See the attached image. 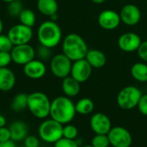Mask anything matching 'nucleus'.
<instances>
[{"mask_svg":"<svg viewBox=\"0 0 147 147\" xmlns=\"http://www.w3.org/2000/svg\"><path fill=\"white\" fill-rule=\"evenodd\" d=\"M98 24L105 30H114L116 29L121 22L120 14L113 9H104L98 16Z\"/></svg>","mask_w":147,"mask_h":147,"instance_id":"ddd939ff","label":"nucleus"},{"mask_svg":"<svg viewBox=\"0 0 147 147\" xmlns=\"http://www.w3.org/2000/svg\"><path fill=\"white\" fill-rule=\"evenodd\" d=\"M37 9L42 15L50 17L57 14L59 4L56 0H37Z\"/></svg>","mask_w":147,"mask_h":147,"instance_id":"412c9836","label":"nucleus"},{"mask_svg":"<svg viewBox=\"0 0 147 147\" xmlns=\"http://www.w3.org/2000/svg\"><path fill=\"white\" fill-rule=\"evenodd\" d=\"M53 147H54V146H53Z\"/></svg>","mask_w":147,"mask_h":147,"instance_id":"c03bdc74","label":"nucleus"},{"mask_svg":"<svg viewBox=\"0 0 147 147\" xmlns=\"http://www.w3.org/2000/svg\"><path fill=\"white\" fill-rule=\"evenodd\" d=\"M61 88L65 96L74 97L80 92V83L75 80L72 77L68 76L62 79Z\"/></svg>","mask_w":147,"mask_h":147,"instance_id":"aec40b11","label":"nucleus"},{"mask_svg":"<svg viewBox=\"0 0 147 147\" xmlns=\"http://www.w3.org/2000/svg\"><path fill=\"white\" fill-rule=\"evenodd\" d=\"M3 21H2L1 18H0V34H1L2 32H3Z\"/></svg>","mask_w":147,"mask_h":147,"instance_id":"ea45409f","label":"nucleus"},{"mask_svg":"<svg viewBox=\"0 0 147 147\" xmlns=\"http://www.w3.org/2000/svg\"><path fill=\"white\" fill-rule=\"evenodd\" d=\"M28 96L25 93H19L15 96L11 102V109L14 111H22L28 108Z\"/></svg>","mask_w":147,"mask_h":147,"instance_id":"393cba45","label":"nucleus"},{"mask_svg":"<svg viewBox=\"0 0 147 147\" xmlns=\"http://www.w3.org/2000/svg\"><path fill=\"white\" fill-rule=\"evenodd\" d=\"M119 14L121 22L127 26H135L141 20V11L140 8L133 3L124 5Z\"/></svg>","mask_w":147,"mask_h":147,"instance_id":"4468645a","label":"nucleus"},{"mask_svg":"<svg viewBox=\"0 0 147 147\" xmlns=\"http://www.w3.org/2000/svg\"><path fill=\"white\" fill-rule=\"evenodd\" d=\"M9 140H11L10 132L9 127H0V142L7 141Z\"/></svg>","mask_w":147,"mask_h":147,"instance_id":"c9c22d12","label":"nucleus"},{"mask_svg":"<svg viewBox=\"0 0 147 147\" xmlns=\"http://www.w3.org/2000/svg\"><path fill=\"white\" fill-rule=\"evenodd\" d=\"M92 3H96V4H102V3H105L107 0H90Z\"/></svg>","mask_w":147,"mask_h":147,"instance_id":"58836bf2","label":"nucleus"},{"mask_svg":"<svg viewBox=\"0 0 147 147\" xmlns=\"http://www.w3.org/2000/svg\"><path fill=\"white\" fill-rule=\"evenodd\" d=\"M35 54L38 57V59L41 61H47L50 59H52V51L51 48L47 47L45 46H42L40 44V46L35 50Z\"/></svg>","mask_w":147,"mask_h":147,"instance_id":"c85d7f7f","label":"nucleus"},{"mask_svg":"<svg viewBox=\"0 0 147 147\" xmlns=\"http://www.w3.org/2000/svg\"><path fill=\"white\" fill-rule=\"evenodd\" d=\"M95 108L94 102L90 98L84 97L81 98L75 104L76 112L81 115H87L93 112Z\"/></svg>","mask_w":147,"mask_h":147,"instance_id":"5701e85b","label":"nucleus"},{"mask_svg":"<svg viewBox=\"0 0 147 147\" xmlns=\"http://www.w3.org/2000/svg\"><path fill=\"white\" fill-rule=\"evenodd\" d=\"M142 40L139 34L134 32H127L118 38V47L125 53L137 52Z\"/></svg>","mask_w":147,"mask_h":147,"instance_id":"f8f14e48","label":"nucleus"},{"mask_svg":"<svg viewBox=\"0 0 147 147\" xmlns=\"http://www.w3.org/2000/svg\"><path fill=\"white\" fill-rule=\"evenodd\" d=\"M22 147H26V146H22Z\"/></svg>","mask_w":147,"mask_h":147,"instance_id":"37998d69","label":"nucleus"},{"mask_svg":"<svg viewBox=\"0 0 147 147\" xmlns=\"http://www.w3.org/2000/svg\"><path fill=\"white\" fill-rule=\"evenodd\" d=\"M14 45L9 40L7 34H0V51L3 52H10Z\"/></svg>","mask_w":147,"mask_h":147,"instance_id":"c756f323","label":"nucleus"},{"mask_svg":"<svg viewBox=\"0 0 147 147\" xmlns=\"http://www.w3.org/2000/svg\"><path fill=\"white\" fill-rule=\"evenodd\" d=\"M12 61L19 65H25L28 62L34 59L35 49L28 44L14 46L10 51Z\"/></svg>","mask_w":147,"mask_h":147,"instance_id":"9d476101","label":"nucleus"},{"mask_svg":"<svg viewBox=\"0 0 147 147\" xmlns=\"http://www.w3.org/2000/svg\"><path fill=\"white\" fill-rule=\"evenodd\" d=\"M110 146L113 147H130L133 137L130 132L123 127H114L107 134Z\"/></svg>","mask_w":147,"mask_h":147,"instance_id":"1a4fd4ad","label":"nucleus"},{"mask_svg":"<svg viewBox=\"0 0 147 147\" xmlns=\"http://www.w3.org/2000/svg\"><path fill=\"white\" fill-rule=\"evenodd\" d=\"M7 35L14 46L28 44L33 38V29L30 27L18 23L9 29Z\"/></svg>","mask_w":147,"mask_h":147,"instance_id":"6e6552de","label":"nucleus"},{"mask_svg":"<svg viewBox=\"0 0 147 147\" xmlns=\"http://www.w3.org/2000/svg\"><path fill=\"white\" fill-rule=\"evenodd\" d=\"M85 59L91 65L92 68L99 69L103 67L107 63V57L105 53L98 49H90L88 51Z\"/></svg>","mask_w":147,"mask_h":147,"instance_id":"a211bd4d","label":"nucleus"},{"mask_svg":"<svg viewBox=\"0 0 147 147\" xmlns=\"http://www.w3.org/2000/svg\"><path fill=\"white\" fill-rule=\"evenodd\" d=\"M23 9L22 3L20 0H14L9 3L8 13L11 17H18Z\"/></svg>","mask_w":147,"mask_h":147,"instance_id":"a878e982","label":"nucleus"},{"mask_svg":"<svg viewBox=\"0 0 147 147\" xmlns=\"http://www.w3.org/2000/svg\"><path fill=\"white\" fill-rule=\"evenodd\" d=\"M9 129L10 132L11 140L15 142L24 140L25 138L28 136V126L22 121H16L12 122Z\"/></svg>","mask_w":147,"mask_h":147,"instance_id":"6ab92c4d","label":"nucleus"},{"mask_svg":"<svg viewBox=\"0 0 147 147\" xmlns=\"http://www.w3.org/2000/svg\"><path fill=\"white\" fill-rule=\"evenodd\" d=\"M92 67L85 59L72 62L70 76L78 83L86 82L92 74Z\"/></svg>","mask_w":147,"mask_h":147,"instance_id":"9b49d317","label":"nucleus"},{"mask_svg":"<svg viewBox=\"0 0 147 147\" xmlns=\"http://www.w3.org/2000/svg\"><path fill=\"white\" fill-rule=\"evenodd\" d=\"M71 65L72 61L63 53L53 56L50 61V69L53 75L61 79L70 76Z\"/></svg>","mask_w":147,"mask_h":147,"instance_id":"0eeeda50","label":"nucleus"},{"mask_svg":"<svg viewBox=\"0 0 147 147\" xmlns=\"http://www.w3.org/2000/svg\"><path fill=\"white\" fill-rule=\"evenodd\" d=\"M82 147H93L91 145H86V146H84Z\"/></svg>","mask_w":147,"mask_h":147,"instance_id":"79ce46f5","label":"nucleus"},{"mask_svg":"<svg viewBox=\"0 0 147 147\" xmlns=\"http://www.w3.org/2000/svg\"><path fill=\"white\" fill-rule=\"evenodd\" d=\"M54 147H79V146L75 140H69L62 137L54 143Z\"/></svg>","mask_w":147,"mask_h":147,"instance_id":"7c9ffc66","label":"nucleus"},{"mask_svg":"<svg viewBox=\"0 0 147 147\" xmlns=\"http://www.w3.org/2000/svg\"><path fill=\"white\" fill-rule=\"evenodd\" d=\"M90 145L93 147H109L110 143L107 134H96L93 137Z\"/></svg>","mask_w":147,"mask_h":147,"instance_id":"bb28decb","label":"nucleus"},{"mask_svg":"<svg viewBox=\"0 0 147 147\" xmlns=\"http://www.w3.org/2000/svg\"><path fill=\"white\" fill-rule=\"evenodd\" d=\"M38 134L44 142L54 144L63 137V125L52 118L47 119L40 124Z\"/></svg>","mask_w":147,"mask_h":147,"instance_id":"39448f33","label":"nucleus"},{"mask_svg":"<svg viewBox=\"0 0 147 147\" xmlns=\"http://www.w3.org/2000/svg\"><path fill=\"white\" fill-rule=\"evenodd\" d=\"M47 66L45 63L40 59H33L23 65L24 75L31 79H40L45 76Z\"/></svg>","mask_w":147,"mask_h":147,"instance_id":"dca6fc26","label":"nucleus"},{"mask_svg":"<svg viewBox=\"0 0 147 147\" xmlns=\"http://www.w3.org/2000/svg\"><path fill=\"white\" fill-rule=\"evenodd\" d=\"M12 62V58L10 52L0 51V68L8 67V65Z\"/></svg>","mask_w":147,"mask_h":147,"instance_id":"2f4dec72","label":"nucleus"},{"mask_svg":"<svg viewBox=\"0 0 147 147\" xmlns=\"http://www.w3.org/2000/svg\"><path fill=\"white\" fill-rule=\"evenodd\" d=\"M51 101L43 92L35 91L28 96V109L38 119H46L50 115Z\"/></svg>","mask_w":147,"mask_h":147,"instance_id":"20e7f679","label":"nucleus"},{"mask_svg":"<svg viewBox=\"0 0 147 147\" xmlns=\"http://www.w3.org/2000/svg\"><path fill=\"white\" fill-rule=\"evenodd\" d=\"M78 135V130L76 126L70 123L63 126V137L69 140H76Z\"/></svg>","mask_w":147,"mask_h":147,"instance_id":"cd10ccee","label":"nucleus"},{"mask_svg":"<svg viewBox=\"0 0 147 147\" xmlns=\"http://www.w3.org/2000/svg\"><path fill=\"white\" fill-rule=\"evenodd\" d=\"M142 95L143 94L139 88L133 85L126 86L119 91L116 97V102L121 109L131 110L137 108Z\"/></svg>","mask_w":147,"mask_h":147,"instance_id":"423d86ee","label":"nucleus"},{"mask_svg":"<svg viewBox=\"0 0 147 147\" xmlns=\"http://www.w3.org/2000/svg\"><path fill=\"white\" fill-rule=\"evenodd\" d=\"M90 126L96 134H108L112 128L110 119L103 113L94 114L90 118Z\"/></svg>","mask_w":147,"mask_h":147,"instance_id":"2eb2a0df","label":"nucleus"},{"mask_svg":"<svg viewBox=\"0 0 147 147\" xmlns=\"http://www.w3.org/2000/svg\"><path fill=\"white\" fill-rule=\"evenodd\" d=\"M137 108L140 112V114H142L145 116H147V94L142 95V96L139 101Z\"/></svg>","mask_w":147,"mask_h":147,"instance_id":"72a5a7b5","label":"nucleus"},{"mask_svg":"<svg viewBox=\"0 0 147 147\" xmlns=\"http://www.w3.org/2000/svg\"><path fill=\"white\" fill-rule=\"evenodd\" d=\"M2 2H4V3H10V2H12V1H14V0H1Z\"/></svg>","mask_w":147,"mask_h":147,"instance_id":"a19ab883","label":"nucleus"},{"mask_svg":"<svg viewBox=\"0 0 147 147\" xmlns=\"http://www.w3.org/2000/svg\"><path fill=\"white\" fill-rule=\"evenodd\" d=\"M37 38L40 45L52 49L60 43L62 40V31L56 22L51 20L46 21L38 28Z\"/></svg>","mask_w":147,"mask_h":147,"instance_id":"7ed1b4c3","label":"nucleus"},{"mask_svg":"<svg viewBox=\"0 0 147 147\" xmlns=\"http://www.w3.org/2000/svg\"><path fill=\"white\" fill-rule=\"evenodd\" d=\"M18 18L20 20V23L30 28H33L36 22L35 14L30 9H23L21 14L19 15Z\"/></svg>","mask_w":147,"mask_h":147,"instance_id":"b1692460","label":"nucleus"},{"mask_svg":"<svg viewBox=\"0 0 147 147\" xmlns=\"http://www.w3.org/2000/svg\"><path fill=\"white\" fill-rule=\"evenodd\" d=\"M5 125H6V118L3 115H0V127H5Z\"/></svg>","mask_w":147,"mask_h":147,"instance_id":"4c0bfd02","label":"nucleus"},{"mask_svg":"<svg viewBox=\"0 0 147 147\" xmlns=\"http://www.w3.org/2000/svg\"><path fill=\"white\" fill-rule=\"evenodd\" d=\"M88 51L86 41L78 34H69L62 40V53L72 62L85 59Z\"/></svg>","mask_w":147,"mask_h":147,"instance_id":"f03ea898","label":"nucleus"},{"mask_svg":"<svg viewBox=\"0 0 147 147\" xmlns=\"http://www.w3.org/2000/svg\"><path fill=\"white\" fill-rule=\"evenodd\" d=\"M24 146L39 147L40 146V140L34 135H28L24 140Z\"/></svg>","mask_w":147,"mask_h":147,"instance_id":"f704fd0d","label":"nucleus"},{"mask_svg":"<svg viewBox=\"0 0 147 147\" xmlns=\"http://www.w3.org/2000/svg\"><path fill=\"white\" fill-rule=\"evenodd\" d=\"M16 75L8 67L0 68V90L7 92L11 90L16 84Z\"/></svg>","mask_w":147,"mask_h":147,"instance_id":"f3484780","label":"nucleus"},{"mask_svg":"<svg viewBox=\"0 0 147 147\" xmlns=\"http://www.w3.org/2000/svg\"><path fill=\"white\" fill-rule=\"evenodd\" d=\"M131 76L140 83H147V63L136 62L130 70Z\"/></svg>","mask_w":147,"mask_h":147,"instance_id":"4be33fe9","label":"nucleus"},{"mask_svg":"<svg viewBox=\"0 0 147 147\" xmlns=\"http://www.w3.org/2000/svg\"><path fill=\"white\" fill-rule=\"evenodd\" d=\"M0 147H16V145L14 140H9L7 141L0 142Z\"/></svg>","mask_w":147,"mask_h":147,"instance_id":"e433bc0d","label":"nucleus"},{"mask_svg":"<svg viewBox=\"0 0 147 147\" xmlns=\"http://www.w3.org/2000/svg\"><path fill=\"white\" fill-rule=\"evenodd\" d=\"M76 114L75 104L68 96H57L51 102L50 116L62 125L70 123Z\"/></svg>","mask_w":147,"mask_h":147,"instance_id":"f257e3e1","label":"nucleus"},{"mask_svg":"<svg viewBox=\"0 0 147 147\" xmlns=\"http://www.w3.org/2000/svg\"><path fill=\"white\" fill-rule=\"evenodd\" d=\"M137 53L139 58L143 61L147 63V40L141 42L139 49L137 50Z\"/></svg>","mask_w":147,"mask_h":147,"instance_id":"473e14b6","label":"nucleus"}]
</instances>
